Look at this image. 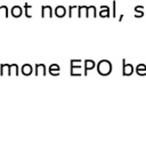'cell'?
Returning <instances> with one entry per match:
<instances>
[{
	"mask_svg": "<svg viewBox=\"0 0 146 156\" xmlns=\"http://www.w3.org/2000/svg\"><path fill=\"white\" fill-rule=\"evenodd\" d=\"M97 67V72L98 74L103 75V76H106V75H110L112 73V63L108 59H102L100 62H98V64L96 65Z\"/></svg>",
	"mask_w": 146,
	"mask_h": 156,
	"instance_id": "6da1fadb",
	"label": "cell"
},
{
	"mask_svg": "<svg viewBox=\"0 0 146 156\" xmlns=\"http://www.w3.org/2000/svg\"><path fill=\"white\" fill-rule=\"evenodd\" d=\"M71 64V69H70V74L72 76H81L82 75V61L81 59H72L70 62Z\"/></svg>",
	"mask_w": 146,
	"mask_h": 156,
	"instance_id": "7a4b0ae2",
	"label": "cell"
},
{
	"mask_svg": "<svg viewBox=\"0 0 146 156\" xmlns=\"http://www.w3.org/2000/svg\"><path fill=\"white\" fill-rule=\"evenodd\" d=\"M95 67H96V63L93 59H86L83 62V75H87L88 72L93 71Z\"/></svg>",
	"mask_w": 146,
	"mask_h": 156,
	"instance_id": "3957f363",
	"label": "cell"
},
{
	"mask_svg": "<svg viewBox=\"0 0 146 156\" xmlns=\"http://www.w3.org/2000/svg\"><path fill=\"white\" fill-rule=\"evenodd\" d=\"M122 65H123V71H122V74L125 76H129L133 73V66L131 64H127L126 59H122Z\"/></svg>",
	"mask_w": 146,
	"mask_h": 156,
	"instance_id": "277c9868",
	"label": "cell"
},
{
	"mask_svg": "<svg viewBox=\"0 0 146 156\" xmlns=\"http://www.w3.org/2000/svg\"><path fill=\"white\" fill-rule=\"evenodd\" d=\"M53 16H54V12H53V8L50 6H42L41 7V17L52 18Z\"/></svg>",
	"mask_w": 146,
	"mask_h": 156,
	"instance_id": "5b68a950",
	"label": "cell"
},
{
	"mask_svg": "<svg viewBox=\"0 0 146 156\" xmlns=\"http://www.w3.org/2000/svg\"><path fill=\"white\" fill-rule=\"evenodd\" d=\"M46 72H47V69H46L45 64H35V74L37 76L38 75H46Z\"/></svg>",
	"mask_w": 146,
	"mask_h": 156,
	"instance_id": "8992f818",
	"label": "cell"
},
{
	"mask_svg": "<svg viewBox=\"0 0 146 156\" xmlns=\"http://www.w3.org/2000/svg\"><path fill=\"white\" fill-rule=\"evenodd\" d=\"M21 72L23 75L29 76V75H31L32 72H33V67H32V65H30V64H24V65L21 67Z\"/></svg>",
	"mask_w": 146,
	"mask_h": 156,
	"instance_id": "52a82bcc",
	"label": "cell"
},
{
	"mask_svg": "<svg viewBox=\"0 0 146 156\" xmlns=\"http://www.w3.org/2000/svg\"><path fill=\"white\" fill-rule=\"evenodd\" d=\"M65 15H66V8H65L64 6H57L55 8V16L58 18H62L64 17Z\"/></svg>",
	"mask_w": 146,
	"mask_h": 156,
	"instance_id": "ba28073f",
	"label": "cell"
},
{
	"mask_svg": "<svg viewBox=\"0 0 146 156\" xmlns=\"http://www.w3.org/2000/svg\"><path fill=\"white\" fill-rule=\"evenodd\" d=\"M10 14H12V16L15 18H18L22 16V14H23V9H22L21 6H14L13 8H12V12H10Z\"/></svg>",
	"mask_w": 146,
	"mask_h": 156,
	"instance_id": "9c48e42d",
	"label": "cell"
},
{
	"mask_svg": "<svg viewBox=\"0 0 146 156\" xmlns=\"http://www.w3.org/2000/svg\"><path fill=\"white\" fill-rule=\"evenodd\" d=\"M49 73H50V75H54V76H57V75H60V66H58V64H52V65L49 66Z\"/></svg>",
	"mask_w": 146,
	"mask_h": 156,
	"instance_id": "30bf717a",
	"label": "cell"
},
{
	"mask_svg": "<svg viewBox=\"0 0 146 156\" xmlns=\"http://www.w3.org/2000/svg\"><path fill=\"white\" fill-rule=\"evenodd\" d=\"M99 16H100V17H103V18L110 17V7H108V6H100Z\"/></svg>",
	"mask_w": 146,
	"mask_h": 156,
	"instance_id": "8fae6325",
	"label": "cell"
},
{
	"mask_svg": "<svg viewBox=\"0 0 146 156\" xmlns=\"http://www.w3.org/2000/svg\"><path fill=\"white\" fill-rule=\"evenodd\" d=\"M74 16L79 17V6H70L69 7V17L72 18Z\"/></svg>",
	"mask_w": 146,
	"mask_h": 156,
	"instance_id": "7c38bea8",
	"label": "cell"
},
{
	"mask_svg": "<svg viewBox=\"0 0 146 156\" xmlns=\"http://www.w3.org/2000/svg\"><path fill=\"white\" fill-rule=\"evenodd\" d=\"M10 75V65L9 64H1L0 65V75Z\"/></svg>",
	"mask_w": 146,
	"mask_h": 156,
	"instance_id": "4fadbf2b",
	"label": "cell"
},
{
	"mask_svg": "<svg viewBox=\"0 0 146 156\" xmlns=\"http://www.w3.org/2000/svg\"><path fill=\"white\" fill-rule=\"evenodd\" d=\"M136 72H137V74L138 75H141V76L146 75V65L145 64H139V65H137V67H136Z\"/></svg>",
	"mask_w": 146,
	"mask_h": 156,
	"instance_id": "5bb4252c",
	"label": "cell"
},
{
	"mask_svg": "<svg viewBox=\"0 0 146 156\" xmlns=\"http://www.w3.org/2000/svg\"><path fill=\"white\" fill-rule=\"evenodd\" d=\"M87 17H97V13H96V7L95 6H89L88 7V13H87Z\"/></svg>",
	"mask_w": 146,
	"mask_h": 156,
	"instance_id": "9a60e30c",
	"label": "cell"
},
{
	"mask_svg": "<svg viewBox=\"0 0 146 156\" xmlns=\"http://www.w3.org/2000/svg\"><path fill=\"white\" fill-rule=\"evenodd\" d=\"M88 7L87 6H79V17H87Z\"/></svg>",
	"mask_w": 146,
	"mask_h": 156,
	"instance_id": "2e32d148",
	"label": "cell"
},
{
	"mask_svg": "<svg viewBox=\"0 0 146 156\" xmlns=\"http://www.w3.org/2000/svg\"><path fill=\"white\" fill-rule=\"evenodd\" d=\"M144 7L143 6H137V7H135V12H136V14H135V17L136 18H141L143 17V15H144Z\"/></svg>",
	"mask_w": 146,
	"mask_h": 156,
	"instance_id": "e0dca14e",
	"label": "cell"
},
{
	"mask_svg": "<svg viewBox=\"0 0 146 156\" xmlns=\"http://www.w3.org/2000/svg\"><path fill=\"white\" fill-rule=\"evenodd\" d=\"M31 9H32V6L29 5L27 2L24 4V13H25V16L27 18H31L32 17V14H31Z\"/></svg>",
	"mask_w": 146,
	"mask_h": 156,
	"instance_id": "ac0fdd59",
	"label": "cell"
},
{
	"mask_svg": "<svg viewBox=\"0 0 146 156\" xmlns=\"http://www.w3.org/2000/svg\"><path fill=\"white\" fill-rule=\"evenodd\" d=\"M2 14H5V17H6V18L9 16L8 7H7V6H0V17L2 16Z\"/></svg>",
	"mask_w": 146,
	"mask_h": 156,
	"instance_id": "d6986e66",
	"label": "cell"
},
{
	"mask_svg": "<svg viewBox=\"0 0 146 156\" xmlns=\"http://www.w3.org/2000/svg\"><path fill=\"white\" fill-rule=\"evenodd\" d=\"M18 65L17 64H12L10 65V75H18Z\"/></svg>",
	"mask_w": 146,
	"mask_h": 156,
	"instance_id": "ffe728a7",
	"label": "cell"
},
{
	"mask_svg": "<svg viewBox=\"0 0 146 156\" xmlns=\"http://www.w3.org/2000/svg\"><path fill=\"white\" fill-rule=\"evenodd\" d=\"M113 8H112V17L113 18H116V1L114 0L113 1Z\"/></svg>",
	"mask_w": 146,
	"mask_h": 156,
	"instance_id": "44dd1931",
	"label": "cell"
},
{
	"mask_svg": "<svg viewBox=\"0 0 146 156\" xmlns=\"http://www.w3.org/2000/svg\"><path fill=\"white\" fill-rule=\"evenodd\" d=\"M122 20H123V15H122V14H121L120 16H119V22H121V21H122Z\"/></svg>",
	"mask_w": 146,
	"mask_h": 156,
	"instance_id": "7402d4cb",
	"label": "cell"
}]
</instances>
